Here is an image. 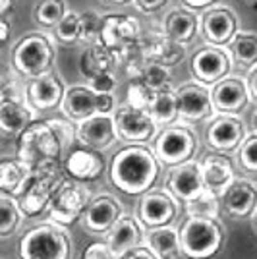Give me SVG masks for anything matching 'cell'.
I'll list each match as a JSON object with an SVG mask.
<instances>
[{
  "instance_id": "12",
  "label": "cell",
  "mask_w": 257,
  "mask_h": 259,
  "mask_svg": "<svg viewBox=\"0 0 257 259\" xmlns=\"http://www.w3.org/2000/svg\"><path fill=\"white\" fill-rule=\"evenodd\" d=\"M180 116L188 122H201L213 116V99L205 83H184L176 89Z\"/></svg>"
},
{
  "instance_id": "39",
  "label": "cell",
  "mask_w": 257,
  "mask_h": 259,
  "mask_svg": "<svg viewBox=\"0 0 257 259\" xmlns=\"http://www.w3.org/2000/svg\"><path fill=\"white\" fill-rule=\"evenodd\" d=\"M155 97H157V91L151 89L143 79H132V83L128 85V93H126V103L136 108L149 110Z\"/></svg>"
},
{
  "instance_id": "8",
  "label": "cell",
  "mask_w": 257,
  "mask_h": 259,
  "mask_svg": "<svg viewBox=\"0 0 257 259\" xmlns=\"http://www.w3.org/2000/svg\"><path fill=\"white\" fill-rule=\"evenodd\" d=\"M197 149V138L188 126H168L155 140V155L168 166L188 162Z\"/></svg>"
},
{
  "instance_id": "23",
  "label": "cell",
  "mask_w": 257,
  "mask_h": 259,
  "mask_svg": "<svg viewBox=\"0 0 257 259\" xmlns=\"http://www.w3.org/2000/svg\"><path fill=\"white\" fill-rule=\"evenodd\" d=\"M120 217H122L120 203L110 195H103V197H97L93 203L87 205L83 225L89 232L101 234V232H108L114 227Z\"/></svg>"
},
{
  "instance_id": "3",
  "label": "cell",
  "mask_w": 257,
  "mask_h": 259,
  "mask_svg": "<svg viewBox=\"0 0 257 259\" xmlns=\"http://www.w3.org/2000/svg\"><path fill=\"white\" fill-rule=\"evenodd\" d=\"M54 45L43 33H27L12 51V68L22 77L33 79L49 74L54 66Z\"/></svg>"
},
{
  "instance_id": "32",
  "label": "cell",
  "mask_w": 257,
  "mask_h": 259,
  "mask_svg": "<svg viewBox=\"0 0 257 259\" xmlns=\"http://www.w3.org/2000/svg\"><path fill=\"white\" fill-rule=\"evenodd\" d=\"M228 51L232 54L236 66L251 70L253 66H257V33L238 31L234 39L228 43Z\"/></svg>"
},
{
  "instance_id": "6",
  "label": "cell",
  "mask_w": 257,
  "mask_h": 259,
  "mask_svg": "<svg viewBox=\"0 0 257 259\" xmlns=\"http://www.w3.org/2000/svg\"><path fill=\"white\" fill-rule=\"evenodd\" d=\"M64 182L58 162H49L33 170V180L27 186V190L20 195V205L23 213L29 217L41 215L45 209H49L56 190Z\"/></svg>"
},
{
  "instance_id": "41",
  "label": "cell",
  "mask_w": 257,
  "mask_h": 259,
  "mask_svg": "<svg viewBox=\"0 0 257 259\" xmlns=\"http://www.w3.org/2000/svg\"><path fill=\"white\" fill-rule=\"evenodd\" d=\"M240 164L247 172H257V134L244 140L240 147Z\"/></svg>"
},
{
  "instance_id": "44",
  "label": "cell",
  "mask_w": 257,
  "mask_h": 259,
  "mask_svg": "<svg viewBox=\"0 0 257 259\" xmlns=\"http://www.w3.org/2000/svg\"><path fill=\"white\" fill-rule=\"evenodd\" d=\"M114 259H159L155 255V251H151L149 248H143V246H138V248H132L124 253L116 255Z\"/></svg>"
},
{
  "instance_id": "30",
  "label": "cell",
  "mask_w": 257,
  "mask_h": 259,
  "mask_svg": "<svg viewBox=\"0 0 257 259\" xmlns=\"http://www.w3.org/2000/svg\"><path fill=\"white\" fill-rule=\"evenodd\" d=\"M143 240V230L140 223L134 221L132 217H120L118 223L108 230L107 242L114 255H120L132 248H138Z\"/></svg>"
},
{
  "instance_id": "27",
  "label": "cell",
  "mask_w": 257,
  "mask_h": 259,
  "mask_svg": "<svg viewBox=\"0 0 257 259\" xmlns=\"http://www.w3.org/2000/svg\"><path fill=\"white\" fill-rule=\"evenodd\" d=\"M201 20L192 12V8H174L164 20V35L180 45H188L197 35Z\"/></svg>"
},
{
  "instance_id": "11",
  "label": "cell",
  "mask_w": 257,
  "mask_h": 259,
  "mask_svg": "<svg viewBox=\"0 0 257 259\" xmlns=\"http://www.w3.org/2000/svg\"><path fill=\"white\" fill-rule=\"evenodd\" d=\"M232 70V58L230 54L223 51L221 47H203L192 58V74L193 77L205 83V85H215L217 81L228 77Z\"/></svg>"
},
{
  "instance_id": "16",
  "label": "cell",
  "mask_w": 257,
  "mask_h": 259,
  "mask_svg": "<svg viewBox=\"0 0 257 259\" xmlns=\"http://www.w3.org/2000/svg\"><path fill=\"white\" fill-rule=\"evenodd\" d=\"M138 217H140V223H143L149 228L166 227L176 217L174 195L159 192V190L145 192L140 201V207H138Z\"/></svg>"
},
{
  "instance_id": "50",
  "label": "cell",
  "mask_w": 257,
  "mask_h": 259,
  "mask_svg": "<svg viewBox=\"0 0 257 259\" xmlns=\"http://www.w3.org/2000/svg\"><path fill=\"white\" fill-rule=\"evenodd\" d=\"M12 8V0H0V16H8Z\"/></svg>"
},
{
  "instance_id": "48",
  "label": "cell",
  "mask_w": 257,
  "mask_h": 259,
  "mask_svg": "<svg viewBox=\"0 0 257 259\" xmlns=\"http://www.w3.org/2000/svg\"><path fill=\"white\" fill-rule=\"evenodd\" d=\"M182 2L188 8H192V10H207L217 0H182Z\"/></svg>"
},
{
  "instance_id": "53",
  "label": "cell",
  "mask_w": 257,
  "mask_h": 259,
  "mask_svg": "<svg viewBox=\"0 0 257 259\" xmlns=\"http://www.w3.org/2000/svg\"><path fill=\"white\" fill-rule=\"evenodd\" d=\"M255 228H257V217H255Z\"/></svg>"
},
{
  "instance_id": "47",
  "label": "cell",
  "mask_w": 257,
  "mask_h": 259,
  "mask_svg": "<svg viewBox=\"0 0 257 259\" xmlns=\"http://www.w3.org/2000/svg\"><path fill=\"white\" fill-rule=\"evenodd\" d=\"M247 87H249V95L257 103V66H253L249 70V76H247Z\"/></svg>"
},
{
  "instance_id": "24",
  "label": "cell",
  "mask_w": 257,
  "mask_h": 259,
  "mask_svg": "<svg viewBox=\"0 0 257 259\" xmlns=\"http://www.w3.org/2000/svg\"><path fill=\"white\" fill-rule=\"evenodd\" d=\"M201 172H203L205 188L219 195L225 194L226 188L236 180L232 161L221 153H213L205 157L201 161Z\"/></svg>"
},
{
  "instance_id": "42",
  "label": "cell",
  "mask_w": 257,
  "mask_h": 259,
  "mask_svg": "<svg viewBox=\"0 0 257 259\" xmlns=\"http://www.w3.org/2000/svg\"><path fill=\"white\" fill-rule=\"evenodd\" d=\"M114 251L110 249L108 242H93L83 251L81 259H114Z\"/></svg>"
},
{
  "instance_id": "43",
  "label": "cell",
  "mask_w": 257,
  "mask_h": 259,
  "mask_svg": "<svg viewBox=\"0 0 257 259\" xmlns=\"http://www.w3.org/2000/svg\"><path fill=\"white\" fill-rule=\"evenodd\" d=\"M89 81H91L93 91H97V93H112L114 87H116V77L112 76V72L101 74V76L93 77V79H89Z\"/></svg>"
},
{
  "instance_id": "5",
  "label": "cell",
  "mask_w": 257,
  "mask_h": 259,
  "mask_svg": "<svg viewBox=\"0 0 257 259\" xmlns=\"http://www.w3.org/2000/svg\"><path fill=\"white\" fill-rule=\"evenodd\" d=\"M182 253L190 259H209L223 246V230L217 221L190 217L180 230Z\"/></svg>"
},
{
  "instance_id": "20",
  "label": "cell",
  "mask_w": 257,
  "mask_h": 259,
  "mask_svg": "<svg viewBox=\"0 0 257 259\" xmlns=\"http://www.w3.org/2000/svg\"><path fill=\"white\" fill-rule=\"evenodd\" d=\"M33 122V110L29 103L25 105L18 95L2 89L0 101V130L4 136H20Z\"/></svg>"
},
{
  "instance_id": "14",
  "label": "cell",
  "mask_w": 257,
  "mask_h": 259,
  "mask_svg": "<svg viewBox=\"0 0 257 259\" xmlns=\"http://www.w3.org/2000/svg\"><path fill=\"white\" fill-rule=\"evenodd\" d=\"M64 95V83L53 72L33 77L25 87V101L33 110H53L58 105H62Z\"/></svg>"
},
{
  "instance_id": "9",
  "label": "cell",
  "mask_w": 257,
  "mask_h": 259,
  "mask_svg": "<svg viewBox=\"0 0 257 259\" xmlns=\"http://www.w3.org/2000/svg\"><path fill=\"white\" fill-rule=\"evenodd\" d=\"M99 43L114 51L122 60V54L141 43L140 22L124 14H110L107 18H103V29H101Z\"/></svg>"
},
{
  "instance_id": "13",
  "label": "cell",
  "mask_w": 257,
  "mask_h": 259,
  "mask_svg": "<svg viewBox=\"0 0 257 259\" xmlns=\"http://www.w3.org/2000/svg\"><path fill=\"white\" fill-rule=\"evenodd\" d=\"M201 33L205 41L215 47H225L228 45L234 35L238 33V22L236 14L225 6H215L207 8L201 16Z\"/></svg>"
},
{
  "instance_id": "7",
  "label": "cell",
  "mask_w": 257,
  "mask_h": 259,
  "mask_svg": "<svg viewBox=\"0 0 257 259\" xmlns=\"http://www.w3.org/2000/svg\"><path fill=\"white\" fill-rule=\"evenodd\" d=\"M87 203H89V190L85 186L74 178L64 180L49 205V219L53 223L68 227L81 217Z\"/></svg>"
},
{
  "instance_id": "38",
  "label": "cell",
  "mask_w": 257,
  "mask_h": 259,
  "mask_svg": "<svg viewBox=\"0 0 257 259\" xmlns=\"http://www.w3.org/2000/svg\"><path fill=\"white\" fill-rule=\"evenodd\" d=\"M170 66H164L161 62H151L147 60V64L143 66V72L138 79H143L151 89H155L157 93L164 91V89H170L172 85V74L168 70Z\"/></svg>"
},
{
  "instance_id": "46",
  "label": "cell",
  "mask_w": 257,
  "mask_h": 259,
  "mask_svg": "<svg viewBox=\"0 0 257 259\" xmlns=\"http://www.w3.org/2000/svg\"><path fill=\"white\" fill-rule=\"evenodd\" d=\"M114 95L112 93H97V112L99 114H110L114 110Z\"/></svg>"
},
{
  "instance_id": "25",
  "label": "cell",
  "mask_w": 257,
  "mask_h": 259,
  "mask_svg": "<svg viewBox=\"0 0 257 259\" xmlns=\"http://www.w3.org/2000/svg\"><path fill=\"white\" fill-rule=\"evenodd\" d=\"M62 112L74 122H83L97 112V91L93 87L74 85L66 91L62 101Z\"/></svg>"
},
{
  "instance_id": "45",
  "label": "cell",
  "mask_w": 257,
  "mask_h": 259,
  "mask_svg": "<svg viewBox=\"0 0 257 259\" xmlns=\"http://www.w3.org/2000/svg\"><path fill=\"white\" fill-rule=\"evenodd\" d=\"M134 4L143 14H155V12L162 10L168 4V0H134Z\"/></svg>"
},
{
  "instance_id": "2",
  "label": "cell",
  "mask_w": 257,
  "mask_h": 259,
  "mask_svg": "<svg viewBox=\"0 0 257 259\" xmlns=\"http://www.w3.org/2000/svg\"><path fill=\"white\" fill-rule=\"evenodd\" d=\"M64 153V143L51 120H33L18 136V157L33 170L49 162H58Z\"/></svg>"
},
{
  "instance_id": "49",
  "label": "cell",
  "mask_w": 257,
  "mask_h": 259,
  "mask_svg": "<svg viewBox=\"0 0 257 259\" xmlns=\"http://www.w3.org/2000/svg\"><path fill=\"white\" fill-rule=\"evenodd\" d=\"M0 39H2L4 45L8 43V39H10V23L6 20V16H2V22H0Z\"/></svg>"
},
{
  "instance_id": "15",
  "label": "cell",
  "mask_w": 257,
  "mask_h": 259,
  "mask_svg": "<svg viewBox=\"0 0 257 259\" xmlns=\"http://www.w3.org/2000/svg\"><path fill=\"white\" fill-rule=\"evenodd\" d=\"M166 190L180 201H190L205 190L201 162H182L176 164L166 178Z\"/></svg>"
},
{
  "instance_id": "19",
  "label": "cell",
  "mask_w": 257,
  "mask_h": 259,
  "mask_svg": "<svg viewBox=\"0 0 257 259\" xmlns=\"http://www.w3.org/2000/svg\"><path fill=\"white\" fill-rule=\"evenodd\" d=\"M118 138L114 116L110 114H93L91 118L79 122L77 126V140L81 145L91 149H105L112 145Z\"/></svg>"
},
{
  "instance_id": "51",
  "label": "cell",
  "mask_w": 257,
  "mask_h": 259,
  "mask_svg": "<svg viewBox=\"0 0 257 259\" xmlns=\"http://www.w3.org/2000/svg\"><path fill=\"white\" fill-rule=\"evenodd\" d=\"M103 2H107V4H128L132 0H103Z\"/></svg>"
},
{
  "instance_id": "1",
  "label": "cell",
  "mask_w": 257,
  "mask_h": 259,
  "mask_svg": "<svg viewBox=\"0 0 257 259\" xmlns=\"http://www.w3.org/2000/svg\"><path fill=\"white\" fill-rule=\"evenodd\" d=\"M159 157L143 145H128L114 155L110 180L118 190L130 195L149 192L159 178Z\"/></svg>"
},
{
  "instance_id": "37",
  "label": "cell",
  "mask_w": 257,
  "mask_h": 259,
  "mask_svg": "<svg viewBox=\"0 0 257 259\" xmlns=\"http://www.w3.org/2000/svg\"><path fill=\"white\" fill-rule=\"evenodd\" d=\"M54 37L58 43L72 47L77 41H81V14L68 12L62 22L54 27Z\"/></svg>"
},
{
  "instance_id": "28",
  "label": "cell",
  "mask_w": 257,
  "mask_h": 259,
  "mask_svg": "<svg viewBox=\"0 0 257 259\" xmlns=\"http://www.w3.org/2000/svg\"><path fill=\"white\" fill-rule=\"evenodd\" d=\"M33 180V168L25 161L4 159L0 164V188L2 192L14 195H22Z\"/></svg>"
},
{
  "instance_id": "33",
  "label": "cell",
  "mask_w": 257,
  "mask_h": 259,
  "mask_svg": "<svg viewBox=\"0 0 257 259\" xmlns=\"http://www.w3.org/2000/svg\"><path fill=\"white\" fill-rule=\"evenodd\" d=\"M149 114L157 124H172L180 116V107H178V97L176 91L164 89L159 91L149 108Z\"/></svg>"
},
{
  "instance_id": "21",
  "label": "cell",
  "mask_w": 257,
  "mask_h": 259,
  "mask_svg": "<svg viewBox=\"0 0 257 259\" xmlns=\"http://www.w3.org/2000/svg\"><path fill=\"white\" fill-rule=\"evenodd\" d=\"M64 170L70 178L79 182L95 180L105 170V159L99 149H91L83 145L68 155V159L64 161Z\"/></svg>"
},
{
  "instance_id": "36",
  "label": "cell",
  "mask_w": 257,
  "mask_h": 259,
  "mask_svg": "<svg viewBox=\"0 0 257 259\" xmlns=\"http://www.w3.org/2000/svg\"><path fill=\"white\" fill-rule=\"evenodd\" d=\"M68 14L64 0H41L35 8V22L45 29H54Z\"/></svg>"
},
{
  "instance_id": "29",
  "label": "cell",
  "mask_w": 257,
  "mask_h": 259,
  "mask_svg": "<svg viewBox=\"0 0 257 259\" xmlns=\"http://www.w3.org/2000/svg\"><path fill=\"white\" fill-rule=\"evenodd\" d=\"M141 53L151 62H161L164 66H176L184 58V45L168 39L166 35L162 37H151L141 39Z\"/></svg>"
},
{
  "instance_id": "10",
  "label": "cell",
  "mask_w": 257,
  "mask_h": 259,
  "mask_svg": "<svg viewBox=\"0 0 257 259\" xmlns=\"http://www.w3.org/2000/svg\"><path fill=\"white\" fill-rule=\"evenodd\" d=\"M114 124H116L118 138L128 143H147L157 130V122L153 120L149 110L136 108L128 103L116 108Z\"/></svg>"
},
{
  "instance_id": "35",
  "label": "cell",
  "mask_w": 257,
  "mask_h": 259,
  "mask_svg": "<svg viewBox=\"0 0 257 259\" xmlns=\"http://www.w3.org/2000/svg\"><path fill=\"white\" fill-rule=\"evenodd\" d=\"M186 211H188V217L217 221V219H219V213H221L219 194H215V192L205 188L199 195H195L193 199L186 201Z\"/></svg>"
},
{
  "instance_id": "31",
  "label": "cell",
  "mask_w": 257,
  "mask_h": 259,
  "mask_svg": "<svg viewBox=\"0 0 257 259\" xmlns=\"http://www.w3.org/2000/svg\"><path fill=\"white\" fill-rule=\"evenodd\" d=\"M145 242L147 248L155 251L159 259H178V255L182 253V240L170 227L151 228L145 234Z\"/></svg>"
},
{
  "instance_id": "17",
  "label": "cell",
  "mask_w": 257,
  "mask_h": 259,
  "mask_svg": "<svg viewBox=\"0 0 257 259\" xmlns=\"http://www.w3.org/2000/svg\"><path fill=\"white\" fill-rule=\"evenodd\" d=\"M249 87L242 77H225L211 89L213 107L221 114H238L249 101Z\"/></svg>"
},
{
  "instance_id": "40",
  "label": "cell",
  "mask_w": 257,
  "mask_h": 259,
  "mask_svg": "<svg viewBox=\"0 0 257 259\" xmlns=\"http://www.w3.org/2000/svg\"><path fill=\"white\" fill-rule=\"evenodd\" d=\"M103 29V18H99L97 12H83L81 14V41L83 43H99Z\"/></svg>"
},
{
  "instance_id": "26",
  "label": "cell",
  "mask_w": 257,
  "mask_h": 259,
  "mask_svg": "<svg viewBox=\"0 0 257 259\" xmlns=\"http://www.w3.org/2000/svg\"><path fill=\"white\" fill-rule=\"evenodd\" d=\"M118 62H120V56L114 51H110L103 43H93L87 47L85 53L79 58V72L87 79H93L101 74L112 72Z\"/></svg>"
},
{
  "instance_id": "4",
  "label": "cell",
  "mask_w": 257,
  "mask_h": 259,
  "mask_svg": "<svg viewBox=\"0 0 257 259\" xmlns=\"http://www.w3.org/2000/svg\"><path fill=\"white\" fill-rule=\"evenodd\" d=\"M22 259H68L70 240L60 227L41 225L27 230L20 244Z\"/></svg>"
},
{
  "instance_id": "34",
  "label": "cell",
  "mask_w": 257,
  "mask_h": 259,
  "mask_svg": "<svg viewBox=\"0 0 257 259\" xmlns=\"http://www.w3.org/2000/svg\"><path fill=\"white\" fill-rule=\"evenodd\" d=\"M23 209L20 201L10 197L8 192L0 194V236L8 238L12 232H16L22 225Z\"/></svg>"
},
{
  "instance_id": "52",
  "label": "cell",
  "mask_w": 257,
  "mask_h": 259,
  "mask_svg": "<svg viewBox=\"0 0 257 259\" xmlns=\"http://www.w3.org/2000/svg\"><path fill=\"white\" fill-rule=\"evenodd\" d=\"M251 126H253V130L257 132V108L253 110V114H251Z\"/></svg>"
},
{
  "instance_id": "18",
  "label": "cell",
  "mask_w": 257,
  "mask_h": 259,
  "mask_svg": "<svg viewBox=\"0 0 257 259\" xmlns=\"http://www.w3.org/2000/svg\"><path fill=\"white\" fill-rule=\"evenodd\" d=\"M207 143L215 151H234L244 143V124L234 114H223L207 126Z\"/></svg>"
},
{
  "instance_id": "22",
  "label": "cell",
  "mask_w": 257,
  "mask_h": 259,
  "mask_svg": "<svg viewBox=\"0 0 257 259\" xmlns=\"http://www.w3.org/2000/svg\"><path fill=\"white\" fill-rule=\"evenodd\" d=\"M226 213L234 219H246L257 207V188L247 180H234L223 194Z\"/></svg>"
}]
</instances>
